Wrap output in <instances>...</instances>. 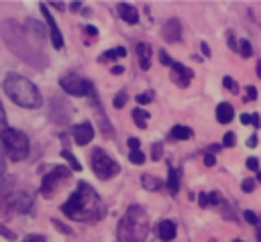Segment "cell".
Segmentation results:
<instances>
[{
    "instance_id": "cell-17",
    "label": "cell",
    "mask_w": 261,
    "mask_h": 242,
    "mask_svg": "<svg viewBox=\"0 0 261 242\" xmlns=\"http://www.w3.org/2000/svg\"><path fill=\"white\" fill-rule=\"evenodd\" d=\"M118 14H120V18H122L124 22H128V24H137V22H139V10H137L133 4H128V2H120V4H118Z\"/></svg>"
},
{
    "instance_id": "cell-29",
    "label": "cell",
    "mask_w": 261,
    "mask_h": 242,
    "mask_svg": "<svg viewBox=\"0 0 261 242\" xmlns=\"http://www.w3.org/2000/svg\"><path fill=\"white\" fill-rule=\"evenodd\" d=\"M255 187H257V179H253V177H247V179H243V183H241V189H243L245 193H253Z\"/></svg>"
},
{
    "instance_id": "cell-1",
    "label": "cell",
    "mask_w": 261,
    "mask_h": 242,
    "mask_svg": "<svg viewBox=\"0 0 261 242\" xmlns=\"http://www.w3.org/2000/svg\"><path fill=\"white\" fill-rule=\"evenodd\" d=\"M61 211L65 218L73 222L94 224L106 216V205L102 203V197L88 181H80L73 193L69 195V199L61 205Z\"/></svg>"
},
{
    "instance_id": "cell-21",
    "label": "cell",
    "mask_w": 261,
    "mask_h": 242,
    "mask_svg": "<svg viewBox=\"0 0 261 242\" xmlns=\"http://www.w3.org/2000/svg\"><path fill=\"white\" fill-rule=\"evenodd\" d=\"M141 185H143L147 191H159V189H163V183H161L157 177H153L151 173H143V175H141Z\"/></svg>"
},
{
    "instance_id": "cell-52",
    "label": "cell",
    "mask_w": 261,
    "mask_h": 242,
    "mask_svg": "<svg viewBox=\"0 0 261 242\" xmlns=\"http://www.w3.org/2000/svg\"><path fill=\"white\" fill-rule=\"evenodd\" d=\"M251 124H253L255 128L261 126V118H259V114H251Z\"/></svg>"
},
{
    "instance_id": "cell-41",
    "label": "cell",
    "mask_w": 261,
    "mask_h": 242,
    "mask_svg": "<svg viewBox=\"0 0 261 242\" xmlns=\"http://www.w3.org/2000/svg\"><path fill=\"white\" fill-rule=\"evenodd\" d=\"M6 128H8V124H6V112H4V106L0 102V132L6 130Z\"/></svg>"
},
{
    "instance_id": "cell-40",
    "label": "cell",
    "mask_w": 261,
    "mask_h": 242,
    "mask_svg": "<svg viewBox=\"0 0 261 242\" xmlns=\"http://www.w3.org/2000/svg\"><path fill=\"white\" fill-rule=\"evenodd\" d=\"M198 203H200V207H210V197H208V193H200L198 195Z\"/></svg>"
},
{
    "instance_id": "cell-6",
    "label": "cell",
    "mask_w": 261,
    "mask_h": 242,
    "mask_svg": "<svg viewBox=\"0 0 261 242\" xmlns=\"http://www.w3.org/2000/svg\"><path fill=\"white\" fill-rule=\"evenodd\" d=\"M69 179H71V169L65 167V165H57V167H53L49 173L43 175L39 193H41L45 199H51L53 195H57V193L61 191V187H63L65 183H69Z\"/></svg>"
},
{
    "instance_id": "cell-26",
    "label": "cell",
    "mask_w": 261,
    "mask_h": 242,
    "mask_svg": "<svg viewBox=\"0 0 261 242\" xmlns=\"http://www.w3.org/2000/svg\"><path fill=\"white\" fill-rule=\"evenodd\" d=\"M61 157L69 163V169H73V171H82V165H80V161H77V157L71 153V150H67V148H63L61 150Z\"/></svg>"
},
{
    "instance_id": "cell-47",
    "label": "cell",
    "mask_w": 261,
    "mask_h": 242,
    "mask_svg": "<svg viewBox=\"0 0 261 242\" xmlns=\"http://www.w3.org/2000/svg\"><path fill=\"white\" fill-rule=\"evenodd\" d=\"M84 33H86V35H90V37H96V35H98V28H96V26H92V24H86V26H84Z\"/></svg>"
},
{
    "instance_id": "cell-33",
    "label": "cell",
    "mask_w": 261,
    "mask_h": 242,
    "mask_svg": "<svg viewBox=\"0 0 261 242\" xmlns=\"http://www.w3.org/2000/svg\"><path fill=\"white\" fill-rule=\"evenodd\" d=\"M163 157V144L161 142H155L153 146H151V159L153 161H159Z\"/></svg>"
},
{
    "instance_id": "cell-57",
    "label": "cell",
    "mask_w": 261,
    "mask_h": 242,
    "mask_svg": "<svg viewBox=\"0 0 261 242\" xmlns=\"http://www.w3.org/2000/svg\"><path fill=\"white\" fill-rule=\"evenodd\" d=\"M257 75L261 77V61H257Z\"/></svg>"
},
{
    "instance_id": "cell-22",
    "label": "cell",
    "mask_w": 261,
    "mask_h": 242,
    "mask_svg": "<svg viewBox=\"0 0 261 242\" xmlns=\"http://www.w3.org/2000/svg\"><path fill=\"white\" fill-rule=\"evenodd\" d=\"M126 57V49L124 47H114L110 51H104L100 55V61H114V59H124Z\"/></svg>"
},
{
    "instance_id": "cell-35",
    "label": "cell",
    "mask_w": 261,
    "mask_h": 242,
    "mask_svg": "<svg viewBox=\"0 0 261 242\" xmlns=\"http://www.w3.org/2000/svg\"><path fill=\"white\" fill-rule=\"evenodd\" d=\"M234 142H237V136H234V132H226V134L222 136V146H226V148H232V146H234Z\"/></svg>"
},
{
    "instance_id": "cell-60",
    "label": "cell",
    "mask_w": 261,
    "mask_h": 242,
    "mask_svg": "<svg viewBox=\"0 0 261 242\" xmlns=\"http://www.w3.org/2000/svg\"><path fill=\"white\" fill-rule=\"evenodd\" d=\"M232 242H243V240H232Z\"/></svg>"
},
{
    "instance_id": "cell-18",
    "label": "cell",
    "mask_w": 261,
    "mask_h": 242,
    "mask_svg": "<svg viewBox=\"0 0 261 242\" xmlns=\"http://www.w3.org/2000/svg\"><path fill=\"white\" fill-rule=\"evenodd\" d=\"M232 118H234V108H232V104L220 102V104L216 106V120H218L220 124H228V122H232Z\"/></svg>"
},
{
    "instance_id": "cell-5",
    "label": "cell",
    "mask_w": 261,
    "mask_h": 242,
    "mask_svg": "<svg viewBox=\"0 0 261 242\" xmlns=\"http://www.w3.org/2000/svg\"><path fill=\"white\" fill-rule=\"evenodd\" d=\"M0 142H2V148L10 161L18 163V161L29 157V136L22 130L8 126L6 130L0 132Z\"/></svg>"
},
{
    "instance_id": "cell-36",
    "label": "cell",
    "mask_w": 261,
    "mask_h": 242,
    "mask_svg": "<svg viewBox=\"0 0 261 242\" xmlns=\"http://www.w3.org/2000/svg\"><path fill=\"white\" fill-rule=\"evenodd\" d=\"M243 218H245V222H247V224H251V226H257V224H259V216H257V214H253L251 209H247V211L243 214Z\"/></svg>"
},
{
    "instance_id": "cell-58",
    "label": "cell",
    "mask_w": 261,
    "mask_h": 242,
    "mask_svg": "<svg viewBox=\"0 0 261 242\" xmlns=\"http://www.w3.org/2000/svg\"><path fill=\"white\" fill-rule=\"evenodd\" d=\"M257 242H261V228H257Z\"/></svg>"
},
{
    "instance_id": "cell-4",
    "label": "cell",
    "mask_w": 261,
    "mask_h": 242,
    "mask_svg": "<svg viewBox=\"0 0 261 242\" xmlns=\"http://www.w3.org/2000/svg\"><path fill=\"white\" fill-rule=\"evenodd\" d=\"M149 234V216L143 205L133 203L118 220L116 238L118 242H145Z\"/></svg>"
},
{
    "instance_id": "cell-19",
    "label": "cell",
    "mask_w": 261,
    "mask_h": 242,
    "mask_svg": "<svg viewBox=\"0 0 261 242\" xmlns=\"http://www.w3.org/2000/svg\"><path fill=\"white\" fill-rule=\"evenodd\" d=\"M179 183H181V171L169 165V171H167V189H169L171 195H177Z\"/></svg>"
},
{
    "instance_id": "cell-50",
    "label": "cell",
    "mask_w": 261,
    "mask_h": 242,
    "mask_svg": "<svg viewBox=\"0 0 261 242\" xmlns=\"http://www.w3.org/2000/svg\"><path fill=\"white\" fill-rule=\"evenodd\" d=\"M257 144H259V138H257V136H255V134H253V136H249V138H247V146H249V148H255V146H257Z\"/></svg>"
},
{
    "instance_id": "cell-7",
    "label": "cell",
    "mask_w": 261,
    "mask_h": 242,
    "mask_svg": "<svg viewBox=\"0 0 261 242\" xmlns=\"http://www.w3.org/2000/svg\"><path fill=\"white\" fill-rule=\"evenodd\" d=\"M90 165H92V171L96 173V177L102 179V181H108V179H112L120 173V165L104 148H94L92 150Z\"/></svg>"
},
{
    "instance_id": "cell-46",
    "label": "cell",
    "mask_w": 261,
    "mask_h": 242,
    "mask_svg": "<svg viewBox=\"0 0 261 242\" xmlns=\"http://www.w3.org/2000/svg\"><path fill=\"white\" fill-rule=\"evenodd\" d=\"M159 61H161L163 65H171V59H169V55H167V53H165L163 49L159 51Z\"/></svg>"
},
{
    "instance_id": "cell-12",
    "label": "cell",
    "mask_w": 261,
    "mask_h": 242,
    "mask_svg": "<svg viewBox=\"0 0 261 242\" xmlns=\"http://www.w3.org/2000/svg\"><path fill=\"white\" fill-rule=\"evenodd\" d=\"M192 77H194V73H192L190 67H186L179 61H171V65H169V79L177 87H188L190 81H192Z\"/></svg>"
},
{
    "instance_id": "cell-15",
    "label": "cell",
    "mask_w": 261,
    "mask_h": 242,
    "mask_svg": "<svg viewBox=\"0 0 261 242\" xmlns=\"http://www.w3.org/2000/svg\"><path fill=\"white\" fill-rule=\"evenodd\" d=\"M135 53H137V59H139V67L147 71L151 67L153 47L149 43H145V41H139V43H135Z\"/></svg>"
},
{
    "instance_id": "cell-51",
    "label": "cell",
    "mask_w": 261,
    "mask_h": 242,
    "mask_svg": "<svg viewBox=\"0 0 261 242\" xmlns=\"http://www.w3.org/2000/svg\"><path fill=\"white\" fill-rule=\"evenodd\" d=\"M110 73H112V75H120V73H124V65H114V67L110 69Z\"/></svg>"
},
{
    "instance_id": "cell-38",
    "label": "cell",
    "mask_w": 261,
    "mask_h": 242,
    "mask_svg": "<svg viewBox=\"0 0 261 242\" xmlns=\"http://www.w3.org/2000/svg\"><path fill=\"white\" fill-rule=\"evenodd\" d=\"M0 236H4L6 240H16V234L12 230H8L4 224H0Z\"/></svg>"
},
{
    "instance_id": "cell-48",
    "label": "cell",
    "mask_w": 261,
    "mask_h": 242,
    "mask_svg": "<svg viewBox=\"0 0 261 242\" xmlns=\"http://www.w3.org/2000/svg\"><path fill=\"white\" fill-rule=\"evenodd\" d=\"M226 37H228V47H230L232 51H237V41H234V35L228 31V33H226Z\"/></svg>"
},
{
    "instance_id": "cell-9",
    "label": "cell",
    "mask_w": 261,
    "mask_h": 242,
    "mask_svg": "<svg viewBox=\"0 0 261 242\" xmlns=\"http://www.w3.org/2000/svg\"><path fill=\"white\" fill-rule=\"evenodd\" d=\"M4 203H6V214L8 211H16V214H29V211H33V195L29 191H24V189L10 191L4 197Z\"/></svg>"
},
{
    "instance_id": "cell-11",
    "label": "cell",
    "mask_w": 261,
    "mask_h": 242,
    "mask_svg": "<svg viewBox=\"0 0 261 242\" xmlns=\"http://www.w3.org/2000/svg\"><path fill=\"white\" fill-rule=\"evenodd\" d=\"M71 114H73V110L69 108V104H67L63 98H59V96H53V98H51L49 118H51L53 122H57V124H65V120L69 122Z\"/></svg>"
},
{
    "instance_id": "cell-8",
    "label": "cell",
    "mask_w": 261,
    "mask_h": 242,
    "mask_svg": "<svg viewBox=\"0 0 261 242\" xmlns=\"http://www.w3.org/2000/svg\"><path fill=\"white\" fill-rule=\"evenodd\" d=\"M59 87H61L65 94H69V96L88 98V94L92 92L94 83L88 81V79H84V77H80V75H75V73H67V75H63V77L59 79Z\"/></svg>"
},
{
    "instance_id": "cell-31",
    "label": "cell",
    "mask_w": 261,
    "mask_h": 242,
    "mask_svg": "<svg viewBox=\"0 0 261 242\" xmlns=\"http://www.w3.org/2000/svg\"><path fill=\"white\" fill-rule=\"evenodd\" d=\"M51 222H53V228H55V230H59V232H63V234H67V236L73 234V230H71L67 224H63V222H59V220H55V218H53Z\"/></svg>"
},
{
    "instance_id": "cell-56",
    "label": "cell",
    "mask_w": 261,
    "mask_h": 242,
    "mask_svg": "<svg viewBox=\"0 0 261 242\" xmlns=\"http://www.w3.org/2000/svg\"><path fill=\"white\" fill-rule=\"evenodd\" d=\"M53 6H55L57 10H63V6H65V4H63V2H53Z\"/></svg>"
},
{
    "instance_id": "cell-43",
    "label": "cell",
    "mask_w": 261,
    "mask_h": 242,
    "mask_svg": "<svg viewBox=\"0 0 261 242\" xmlns=\"http://www.w3.org/2000/svg\"><path fill=\"white\" fill-rule=\"evenodd\" d=\"M204 165H206V167H214V165H216V159H214V155L206 153V155H204Z\"/></svg>"
},
{
    "instance_id": "cell-39",
    "label": "cell",
    "mask_w": 261,
    "mask_h": 242,
    "mask_svg": "<svg viewBox=\"0 0 261 242\" xmlns=\"http://www.w3.org/2000/svg\"><path fill=\"white\" fill-rule=\"evenodd\" d=\"M208 197H210V205H218V203H222V195H220L218 191H210Z\"/></svg>"
},
{
    "instance_id": "cell-45",
    "label": "cell",
    "mask_w": 261,
    "mask_h": 242,
    "mask_svg": "<svg viewBox=\"0 0 261 242\" xmlns=\"http://www.w3.org/2000/svg\"><path fill=\"white\" fill-rule=\"evenodd\" d=\"M4 179H6V165H4V159L0 157V187H2Z\"/></svg>"
},
{
    "instance_id": "cell-49",
    "label": "cell",
    "mask_w": 261,
    "mask_h": 242,
    "mask_svg": "<svg viewBox=\"0 0 261 242\" xmlns=\"http://www.w3.org/2000/svg\"><path fill=\"white\" fill-rule=\"evenodd\" d=\"M200 51L204 53V57H210V55H212V53H210V47H208V43H206V41H202V43H200Z\"/></svg>"
},
{
    "instance_id": "cell-30",
    "label": "cell",
    "mask_w": 261,
    "mask_h": 242,
    "mask_svg": "<svg viewBox=\"0 0 261 242\" xmlns=\"http://www.w3.org/2000/svg\"><path fill=\"white\" fill-rule=\"evenodd\" d=\"M128 161H130L133 165H143V163H145V155H143L141 150H130Z\"/></svg>"
},
{
    "instance_id": "cell-13",
    "label": "cell",
    "mask_w": 261,
    "mask_h": 242,
    "mask_svg": "<svg viewBox=\"0 0 261 242\" xmlns=\"http://www.w3.org/2000/svg\"><path fill=\"white\" fill-rule=\"evenodd\" d=\"M71 134H73V140L75 144L80 146H86L92 138H94V124L92 122H80V124H73L71 126Z\"/></svg>"
},
{
    "instance_id": "cell-2",
    "label": "cell",
    "mask_w": 261,
    "mask_h": 242,
    "mask_svg": "<svg viewBox=\"0 0 261 242\" xmlns=\"http://www.w3.org/2000/svg\"><path fill=\"white\" fill-rule=\"evenodd\" d=\"M0 31H2V37H4V41H6V47H10V51L16 53L22 61H27V63L33 65L35 69H43V67L49 65V59H47V55L43 53V45L31 43V47H27V49L22 51V47H24V43H27V35H29V31L24 28V24L20 26V24L14 22V20H4Z\"/></svg>"
},
{
    "instance_id": "cell-27",
    "label": "cell",
    "mask_w": 261,
    "mask_h": 242,
    "mask_svg": "<svg viewBox=\"0 0 261 242\" xmlns=\"http://www.w3.org/2000/svg\"><path fill=\"white\" fill-rule=\"evenodd\" d=\"M126 102H128V94H126L124 89H120V92H116V96H114V100H112V106L118 110V108H122Z\"/></svg>"
},
{
    "instance_id": "cell-32",
    "label": "cell",
    "mask_w": 261,
    "mask_h": 242,
    "mask_svg": "<svg viewBox=\"0 0 261 242\" xmlns=\"http://www.w3.org/2000/svg\"><path fill=\"white\" fill-rule=\"evenodd\" d=\"M257 96H259V94H257V87H255V85H247L243 100H245V102H251V100H257Z\"/></svg>"
},
{
    "instance_id": "cell-44",
    "label": "cell",
    "mask_w": 261,
    "mask_h": 242,
    "mask_svg": "<svg viewBox=\"0 0 261 242\" xmlns=\"http://www.w3.org/2000/svg\"><path fill=\"white\" fill-rule=\"evenodd\" d=\"M22 242H45V236H39V234H31V236H27Z\"/></svg>"
},
{
    "instance_id": "cell-10",
    "label": "cell",
    "mask_w": 261,
    "mask_h": 242,
    "mask_svg": "<svg viewBox=\"0 0 261 242\" xmlns=\"http://www.w3.org/2000/svg\"><path fill=\"white\" fill-rule=\"evenodd\" d=\"M39 8H41V14H43L45 20H47V31H49V37H51V45H53L55 49H63L65 41H63V35H61V31H59V26H57V22H55L51 10H49V4L41 2Z\"/></svg>"
},
{
    "instance_id": "cell-55",
    "label": "cell",
    "mask_w": 261,
    "mask_h": 242,
    "mask_svg": "<svg viewBox=\"0 0 261 242\" xmlns=\"http://www.w3.org/2000/svg\"><path fill=\"white\" fill-rule=\"evenodd\" d=\"M208 148H210V155H212V153H216V150H220V148H222V144H210Z\"/></svg>"
},
{
    "instance_id": "cell-54",
    "label": "cell",
    "mask_w": 261,
    "mask_h": 242,
    "mask_svg": "<svg viewBox=\"0 0 261 242\" xmlns=\"http://www.w3.org/2000/svg\"><path fill=\"white\" fill-rule=\"evenodd\" d=\"M239 120H241L243 124H251V114H241Z\"/></svg>"
},
{
    "instance_id": "cell-16",
    "label": "cell",
    "mask_w": 261,
    "mask_h": 242,
    "mask_svg": "<svg viewBox=\"0 0 261 242\" xmlns=\"http://www.w3.org/2000/svg\"><path fill=\"white\" fill-rule=\"evenodd\" d=\"M157 234H159V238L163 242H171L175 238V234H177V224L173 220H161L157 224Z\"/></svg>"
},
{
    "instance_id": "cell-53",
    "label": "cell",
    "mask_w": 261,
    "mask_h": 242,
    "mask_svg": "<svg viewBox=\"0 0 261 242\" xmlns=\"http://www.w3.org/2000/svg\"><path fill=\"white\" fill-rule=\"evenodd\" d=\"M80 8H82V2H80V0H75V2L69 4V10H71V12H77Z\"/></svg>"
},
{
    "instance_id": "cell-42",
    "label": "cell",
    "mask_w": 261,
    "mask_h": 242,
    "mask_svg": "<svg viewBox=\"0 0 261 242\" xmlns=\"http://www.w3.org/2000/svg\"><path fill=\"white\" fill-rule=\"evenodd\" d=\"M126 142H128V148H130V150H141V148H139V146H141V140H139V138L130 136Z\"/></svg>"
},
{
    "instance_id": "cell-14",
    "label": "cell",
    "mask_w": 261,
    "mask_h": 242,
    "mask_svg": "<svg viewBox=\"0 0 261 242\" xmlns=\"http://www.w3.org/2000/svg\"><path fill=\"white\" fill-rule=\"evenodd\" d=\"M161 37L167 43H179L181 41V22L177 18H169L161 28Z\"/></svg>"
},
{
    "instance_id": "cell-24",
    "label": "cell",
    "mask_w": 261,
    "mask_h": 242,
    "mask_svg": "<svg viewBox=\"0 0 261 242\" xmlns=\"http://www.w3.org/2000/svg\"><path fill=\"white\" fill-rule=\"evenodd\" d=\"M169 136H171L173 140H188V138L192 136V130H190L188 126H184V124H175V126L171 128V132H169Z\"/></svg>"
},
{
    "instance_id": "cell-59",
    "label": "cell",
    "mask_w": 261,
    "mask_h": 242,
    "mask_svg": "<svg viewBox=\"0 0 261 242\" xmlns=\"http://www.w3.org/2000/svg\"><path fill=\"white\" fill-rule=\"evenodd\" d=\"M257 181H261V171H257Z\"/></svg>"
},
{
    "instance_id": "cell-28",
    "label": "cell",
    "mask_w": 261,
    "mask_h": 242,
    "mask_svg": "<svg viewBox=\"0 0 261 242\" xmlns=\"http://www.w3.org/2000/svg\"><path fill=\"white\" fill-rule=\"evenodd\" d=\"M153 98H155V92H143V94H137V104H139V106H147V104L153 102Z\"/></svg>"
},
{
    "instance_id": "cell-37",
    "label": "cell",
    "mask_w": 261,
    "mask_h": 242,
    "mask_svg": "<svg viewBox=\"0 0 261 242\" xmlns=\"http://www.w3.org/2000/svg\"><path fill=\"white\" fill-rule=\"evenodd\" d=\"M245 165H247V169H249V171H253V173H257V171H259V159H257V157H249Z\"/></svg>"
},
{
    "instance_id": "cell-23",
    "label": "cell",
    "mask_w": 261,
    "mask_h": 242,
    "mask_svg": "<svg viewBox=\"0 0 261 242\" xmlns=\"http://www.w3.org/2000/svg\"><path fill=\"white\" fill-rule=\"evenodd\" d=\"M149 112L145 110V108H135L133 110V120H135V124L139 126V128H147V124H149Z\"/></svg>"
},
{
    "instance_id": "cell-20",
    "label": "cell",
    "mask_w": 261,
    "mask_h": 242,
    "mask_svg": "<svg viewBox=\"0 0 261 242\" xmlns=\"http://www.w3.org/2000/svg\"><path fill=\"white\" fill-rule=\"evenodd\" d=\"M24 28L39 41V43H43V39H45V35H47V31L43 28V24L41 22H37L35 18H27L24 20Z\"/></svg>"
},
{
    "instance_id": "cell-3",
    "label": "cell",
    "mask_w": 261,
    "mask_h": 242,
    "mask_svg": "<svg viewBox=\"0 0 261 242\" xmlns=\"http://www.w3.org/2000/svg\"><path fill=\"white\" fill-rule=\"evenodd\" d=\"M2 89L20 108L35 110V108H41V104H43V96H41L39 87L31 79H27L18 73H6V77L2 79Z\"/></svg>"
},
{
    "instance_id": "cell-34",
    "label": "cell",
    "mask_w": 261,
    "mask_h": 242,
    "mask_svg": "<svg viewBox=\"0 0 261 242\" xmlns=\"http://www.w3.org/2000/svg\"><path fill=\"white\" fill-rule=\"evenodd\" d=\"M222 85H224L226 89H230L232 94H237V92H239V83H237V81H234L232 77H228V75H226V77L222 79Z\"/></svg>"
},
{
    "instance_id": "cell-25",
    "label": "cell",
    "mask_w": 261,
    "mask_h": 242,
    "mask_svg": "<svg viewBox=\"0 0 261 242\" xmlns=\"http://www.w3.org/2000/svg\"><path fill=\"white\" fill-rule=\"evenodd\" d=\"M237 51H239V55H241L243 59L253 57V47H251V43H249L247 39H241V41L237 43Z\"/></svg>"
}]
</instances>
